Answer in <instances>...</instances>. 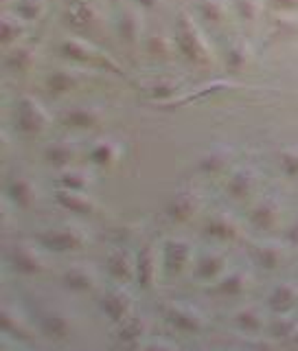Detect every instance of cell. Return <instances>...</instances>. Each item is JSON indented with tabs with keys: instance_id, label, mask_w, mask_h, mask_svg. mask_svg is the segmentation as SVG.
I'll return each mask as SVG.
<instances>
[{
	"instance_id": "25",
	"label": "cell",
	"mask_w": 298,
	"mask_h": 351,
	"mask_svg": "<svg viewBox=\"0 0 298 351\" xmlns=\"http://www.w3.org/2000/svg\"><path fill=\"white\" fill-rule=\"evenodd\" d=\"M119 156H121V147H119V143H114L112 138H101L90 147V152H88L90 162L97 165V167H103V169L114 167Z\"/></svg>"
},
{
	"instance_id": "34",
	"label": "cell",
	"mask_w": 298,
	"mask_h": 351,
	"mask_svg": "<svg viewBox=\"0 0 298 351\" xmlns=\"http://www.w3.org/2000/svg\"><path fill=\"white\" fill-rule=\"evenodd\" d=\"M250 60V49L246 47L244 42H235L233 47L228 49V58H226V66L233 73H239Z\"/></svg>"
},
{
	"instance_id": "29",
	"label": "cell",
	"mask_w": 298,
	"mask_h": 351,
	"mask_svg": "<svg viewBox=\"0 0 298 351\" xmlns=\"http://www.w3.org/2000/svg\"><path fill=\"white\" fill-rule=\"evenodd\" d=\"M140 88L151 99H162V101L173 99L175 95L180 93V84L173 82V80H167V77H160V80H147V82H142Z\"/></svg>"
},
{
	"instance_id": "12",
	"label": "cell",
	"mask_w": 298,
	"mask_h": 351,
	"mask_svg": "<svg viewBox=\"0 0 298 351\" xmlns=\"http://www.w3.org/2000/svg\"><path fill=\"white\" fill-rule=\"evenodd\" d=\"M158 279V250L153 244H145L136 255V281L142 290H149Z\"/></svg>"
},
{
	"instance_id": "2",
	"label": "cell",
	"mask_w": 298,
	"mask_h": 351,
	"mask_svg": "<svg viewBox=\"0 0 298 351\" xmlns=\"http://www.w3.org/2000/svg\"><path fill=\"white\" fill-rule=\"evenodd\" d=\"M14 123H16V130L20 132V134L38 136V134H42V132H47V128L51 123V117L36 97L25 95V97H20L18 104H16Z\"/></svg>"
},
{
	"instance_id": "48",
	"label": "cell",
	"mask_w": 298,
	"mask_h": 351,
	"mask_svg": "<svg viewBox=\"0 0 298 351\" xmlns=\"http://www.w3.org/2000/svg\"><path fill=\"white\" fill-rule=\"evenodd\" d=\"M296 283H298V281H296Z\"/></svg>"
},
{
	"instance_id": "14",
	"label": "cell",
	"mask_w": 298,
	"mask_h": 351,
	"mask_svg": "<svg viewBox=\"0 0 298 351\" xmlns=\"http://www.w3.org/2000/svg\"><path fill=\"white\" fill-rule=\"evenodd\" d=\"M281 213H283V204L277 200V197L270 195L250 211V224L257 230H272L279 226Z\"/></svg>"
},
{
	"instance_id": "33",
	"label": "cell",
	"mask_w": 298,
	"mask_h": 351,
	"mask_svg": "<svg viewBox=\"0 0 298 351\" xmlns=\"http://www.w3.org/2000/svg\"><path fill=\"white\" fill-rule=\"evenodd\" d=\"M298 323L290 316L277 314V318H272L270 323V338L274 340H292V336L296 334Z\"/></svg>"
},
{
	"instance_id": "9",
	"label": "cell",
	"mask_w": 298,
	"mask_h": 351,
	"mask_svg": "<svg viewBox=\"0 0 298 351\" xmlns=\"http://www.w3.org/2000/svg\"><path fill=\"white\" fill-rule=\"evenodd\" d=\"M99 307H101V312L110 318V321L119 325L121 321H125V318L132 314V294L123 288H112L101 296Z\"/></svg>"
},
{
	"instance_id": "41",
	"label": "cell",
	"mask_w": 298,
	"mask_h": 351,
	"mask_svg": "<svg viewBox=\"0 0 298 351\" xmlns=\"http://www.w3.org/2000/svg\"><path fill=\"white\" fill-rule=\"evenodd\" d=\"M235 7H237V11H239V16H241V18H246V20H255V18H259V14H261L259 0H235Z\"/></svg>"
},
{
	"instance_id": "42",
	"label": "cell",
	"mask_w": 298,
	"mask_h": 351,
	"mask_svg": "<svg viewBox=\"0 0 298 351\" xmlns=\"http://www.w3.org/2000/svg\"><path fill=\"white\" fill-rule=\"evenodd\" d=\"M149 53L153 58H169L171 53V42L164 38V36H156L149 40Z\"/></svg>"
},
{
	"instance_id": "46",
	"label": "cell",
	"mask_w": 298,
	"mask_h": 351,
	"mask_svg": "<svg viewBox=\"0 0 298 351\" xmlns=\"http://www.w3.org/2000/svg\"><path fill=\"white\" fill-rule=\"evenodd\" d=\"M138 3H140L142 7H156V5H158V0H138Z\"/></svg>"
},
{
	"instance_id": "19",
	"label": "cell",
	"mask_w": 298,
	"mask_h": 351,
	"mask_svg": "<svg viewBox=\"0 0 298 351\" xmlns=\"http://www.w3.org/2000/svg\"><path fill=\"white\" fill-rule=\"evenodd\" d=\"M5 195L18 208H31L38 200V189L29 178H25V176H14V178L7 180Z\"/></svg>"
},
{
	"instance_id": "32",
	"label": "cell",
	"mask_w": 298,
	"mask_h": 351,
	"mask_svg": "<svg viewBox=\"0 0 298 351\" xmlns=\"http://www.w3.org/2000/svg\"><path fill=\"white\" fill-rule=\"evenodd\" d=\"M235 323L239 329H244L248 334H257L263 327V316L255 307H241V310L235 314Z\"/></svg>"
},
{
	"instance_id": "7",
	"label": "cell",
	"mask_w": 298,
	"mask_h": 351,
	"mask_svg": "<svg viewBox=\"0 0 298 351\" xmlns=\"http://www.w3.org/2000/svg\"><path fill=\"white\" fill-rule=\"evenodd\" d=\"M239 233L241 230L235 215H230V211H224V208L211 213L204 222V235L215 241H235Z\"/></svg>"
},
{
	"instance_id": "20",
	"label": "cell",
	"mask_w": 298,
	"mask_h": 351,
	"mask_svg": "<svg viewBox=\"0 0 298 351\" xmlns=\"http://www.w3.org/2000/svg\"><path fill=\"white\" fill-rule=\"evenodd\" d=\"M257 189V173L250 167H241L237 171L230 173V178L226 180V193L233 200H246Z\"/></svg>"
},
{
	"instance_id": "35",
	"label": "cell",
	"mask_w": 298,
	"mask_h": 351,
	"mask_svg": "<svg viewBox=\"0 0 298 351\" xmlns=\"http://www.w3.org/2000/svg\"><path fill=\"white\" fill-rule=\"evenodd\" d=\"M33 62H36V55H33V51L18 49L7 58V69L14 71V73H27L33 66Z\"/></svg>"
},
{
	"instance_id": "8",
	"label": "cell",
	"mask_w": 298,
	"mask_h": 351,
	"mask_svg": "<svg viewBox=\"0 0 298 351\" xmlns=\"http://www.w3.org/2000/svg\"><path fill=\"white\" fill-rule=\"evenodd\" d=\"M193 248L186 239H169L162 246V266L169 274H180L189 268Z\"/></svg>"
},
{
	"instance_id": "37",
	"label": "cell",
	"mask_w": 298,
	"mask_h": 351,
	"mask_svg": "<svg viewBox=\"0 0 298 351\" xmlns=\"http://www.w3.org/2000/svg\"><path fill=\"white\" fill-rule=\"evenodd\" d=\"M95 20V9L90 5H75L69 11V22L77 27H90Z\"/></svg>"
},
{
	"instance_id": "36",
	"label": "cell",
	"mask_w": 298,
	"mask_h": 351,
	"mask_svg": "<svg viewBox=\"0 0 298 351\" xmlns=\"http://www.w3.org/2000/svg\"><path fill=\"white\" fill-rule=\"evenodd\" d=\"M279 169L288 178H298V147H288L279 154Z\"/></svg>"
},
{
	"instance_id": "13",
	"label": "cell",
	"mask_w": 298,
	"mask_h": 351,
	"mask_svg": "<svg viewBox=\"0 0 298 351\" xmlns=\"http://www.w3.org/2000/svg\"><path fill=\"white\" fill-rule=\"evenodd\" d=\"M147 321L145 316H136V314H129L125 321H121L116 327V340L119 345H123L127 349H140V340L147 336Z\"/></svg>"
},
{
	"instance_id": "5",
	"label": "cell",
	"mask_w": 298,
	"mask_h": 351,
	"mask_svg": "<svg viewBox=\"0 0 298 351\" xmlns=\"http://www.w3.org/2000/svg\"><path fill=\"white\" fill-rule=\"evenodd\" d=\"M164 318L171 327L184 334H197L204 329V316L195 307L182 305V303H167L164 305Z\"/></svg>"
},
{
	"instance_id": "31",
	"label": "cell",
	"mask_w": 298,
	"mask_h": 351,
	"mask_svg": "<svg viewBox=\"0 0 298 351\" xmlns=\"http://www.w3.org/2000/svg\"><path fill=\"white\" fill-rule=\"evenodd\" d=\"M62 53L66 55V58H73V60H79V62H95L99 55V53L92 44H88V42H84V40H66L64 44H62Z\"/></svg>"
},
{
	"instance_id": "4",
	"label": "cell",
	"mask_w": 298,
	"mask_h": 351,
	"mask_svg": "<svg viewBox=\"0 0 298 351\" xmlns=\"http://www.w3.org/2000/svg\"><path fill=\"white\" fill-rule=\"evenodd\" d=\"M7 261L18 274H25V277H36V274H42L47 270V261H44V257L36 250V246L27 244V241H16V244H11L7 250Z\"/></svg>"
},
{
	"instance_id": "26",
	"label": "cell",
	"mask_w": 298,
	"mask_h": 351,
	"mask_svg": "<svg viewBox=\"0 0 298 351\" xmlns=\"http://www.w3.org/2000/svg\"><path fill=\"white\" fill-rule=\"evenodd\" d=\"M248 288H250V277L246 272L235 270V272L224 274V277L217 281L215 292L222 296H241Z\"/></svg>"
},
{
	"instance_id": "24",
	"label": "cell",
	"mask_w": 298,
	"mask_h": 351,
	"mask_svg": "<svg viewBox=\"0 0 298 351\" xmlns=\"http://www.w3.org/2000/svg\"><path fill=\"white\" fill-rule=\"evenodd\" d=\"M77 154H79V149H77L75 143L55 141L47 149H44V160H47L49 165H53V167L66 169V167H71V162L77 158Z\"/></svg>"
},
{
	"instance_id": "11",
	"label": "cell",
	"mask_w": 298,
	"mask_h": 351,
	"mask_svg": "<svg viewBox=\"0 0 298 351\" xmlns=\"http://www.w3.org/2000/svg\"><path fill=\"white\" fill-rule=\"evenodd\" d=\"M55 202H58L64 211H71L77 215H92L97 211V200L88 191L77 189H60L55 191Z\"/></svg>"
},
{
	"instance_id": "21",
	"label": "cell",
	"mask_w": 298,
	"mask_h": 351,
	"mask_svg": "<svg viewBox=\"0 0 298 351\" xmlns=\"http://www.w3.org/2000/svg\"><path fill=\"white\" fill-rule=\"evenodd\" d=\"M298 301V283L294 281H283L277 288H272L268 294V307L274 314H285L290 312Z\"/></svg>"
},
{
	"instance_id": "45",
	"label": "cell",
	"mask_w": 298,
	"mask_h": 351,
	"mask_svg": "<svg viewBox=\"0 0 298 351\" xmlns=\"http://www.w3.org/2000/svg\"><path fill=\"white\" fill-rule=\"evenodd\" d=\"M279 7H285V9H294V7H298V0H274Z\"/></svg>"
},
{
	"instance_id": "17",
	"label": "cell",
	"mask_w": 298,
	"mask_h": 351,
	"mask_svg": "<svg viewBox=\"0 0 298 351\" xmlns=\"http://www.w3.org/2000/svg\"><path fill=\"white\" fill-rule=\"evenodd\" d=\"M62 285L71 292H90L97 285V272L88 263H75L62 272Z\"/></svg>"
},
{
	"instance_id": "27",
	"label": "cell",
	"mask_w": 298,
	"mask_h": 351,
	"mask_svg": "<svg viewBox=\"0 0 298 351\" xmlns=\"http://www.w3.org/2000/svg\"><path fill=\"white\" fill-rule=\"evenodd\" d=\"M82 82V77L79 73H75V71H55L47 77V88L51 90V95H66V93H71L75 90L77 86H79Z\"/></svg>"
},
{
	"instance_id": "47",
	"label": "cell",
	"mask_w": 298,
	"mask_h": 351,
	"mask_svg": "<svg viewBox=\"0 0 298 351\" xmlns=\"http://www.w3.org/2000/svg\"><path fill=\"white\" fill-rule=\"evenodd\" d=\"M290 343H292V345H296V347H298V329H296V334H294V336H292V340H290Z\"/></svg>"
},
{
	"instance_id": "23",
	"label": "cell",
	"mask_w": 298,
	"mask_h": 351,
	"mask_svg": "<svg viewBox=\"0 0 298 351\" xmlns=\"http://www.w3.org/2000/svg\"><path fill=\"white\" fill-rule=\"evenodd\" d=\"M0 327L7 336H14V338H29L31 329L29 323L22 312H18V307L14 305H5L3 312H0Z\"/></svg>"
},
{
	"instance_id": "43",
	"label": "cell",
	"mask_w": 298,
	"mask_h": 351,
	"mask_svg": "<svg viewBox=\"0 0 298 351\" xmlns=\"http://www.w3.org/2000/svg\"><path fill=\"white\" fill-rule=\"evenodd\" d=\"M22 33L20 25H18V18H5V25H3V40L11 42L14 38H18Z\"/></svg>"
},
{
	"instance_id": "28",
	"label": "cell",
	"mask_w": 298,
	"mask_h": 351,
	"mask_svg": "<svg viewBox=\"0 0 298 351\" xmlns=\"http://www.w3.org/2000/svg\"><path fill=\"white\" fill-rule=\"evenodd\" d=\"M92 184V176L84 169H73L66 167L58 176V186L60 189H77V191H88V186Z\"/></svg>"
},
{
	"instance_id": "3",
	"label": "cell",
	"mask_w": 298,
	"mask_h": 351,
	"mask_svg": "<svg viewBox=\"0 0 298 351\" xmlns=\"http://www.w3.org/2000/svg\"><path fill=\"white\" fill-rule=\"evenodd\" d=\"M178 47L180 51L189 58L191 62H197V64H206L211 60V55H208V47L202 38V33L197 31V27L193 25V20L182 14L180 16V22H178Z\"/></svg>"
},
{
	"instance_id": "10",
	"label": "cell",
	"mask_w": 298,
	"mask_h": 351,
	"mask_svg": "<svg viewBox=\"0 0 298 351\" xmlns=\"http://www.w3.org/2000/svg\"><path fill=\"white\" fill-rule=\"evenodd\" d=\"M252 259H255V263L263 270H277L288 261V248H285L281 241H274V239L257 241V244L252 246Z\"/></svg>"
},
{
	"instance_id": "38",
	"label": "cell",
	"mask_w": 298,
	"mask_h": 351,
	"mask_svg": "<svg viewBox=\"0 0 298 351\" xmlns=\"http://www.w3.org/2000/svg\"><path fill=\"white\" fill-rule=\"evenodd\" d=\"M200 14L204 20L211 22H222L226 16V9L219 0H200Z\"/></svg>"
},
{
	"instance_id": "18",
	"label": "cell",
	"mask_w": 298,
	"mask_h": 351,
	"mask_svg": "<svg viewBox=\"0 0 298 351\" xmlns=\"http://www.w3.org/2000/svg\"><path fill=\"white\" fill-rule=\"evenodd\" d=\"M40 329L51 340H69L73 336L71 318L60 310H47L40 314Z\"/></svg>"
},
{
	"instance_id": "39",
	"label": "cell",
	"mask_w": 298,
	"mask_h": 351,
	"mask_svg": "<svg viewBox=\"0 0 298 351\" xmlns=\"http://www.w3.org/2000/svg\"><path fill=\"white\" fill-rule=\"evenodd\" d=\"M119 29H121V38L127 40V42H134L138 36V29H140L136 14H132V11L123 14V18H121V22H119Z\"/></svg>"
},
{
	"instance_id": "1",
	"label": "cell",
	"mask_w": 298,
	"mask_h": 351,
	"mask_svg": "<svg viewBox=\"0 0 298 351\" xmlns=\"http://www.w3.org/2000/svg\"><path fill=\"white\" fill-rule=\"evenodd\" d=\"M36 241L42 248H49L53 252H73L82 250L88 244V235L77 224H58L40 230L36 235Z\"/></svg>"
},
{
	"instance_id": "30",
	"label": "cell",
	"mask_w": 298,
	"mask_h": 351,
	"mask_svg": "<svg viewBox=\"0 0 298 351\" xmlns=\"http://www.w3.org/2000/svg\"><path fill=\"white\" fill-rule=\"evenodd\" d=\"M230 158H233V152L230 149H213V152L204 154L200 162H197V167H200V171H204V173H222L228 167Z\"/></svg>"
},
{
	"instance_id": "6",
	"label": "cell",
	"mask_w": 298,
	"mask_h": 351,
	"mask_svg": "<svg viewBox=\"0 0 298 351\" xmlns=\"http://www.w3.org/2000/svg\"><path fill=\"white\" fill-rule=\"evenodd\" d=\"M202 208V195L195 189H180L171 200L167 202L164 213L171 219V222H189V219L200 213Z\"/></svg>"
},
{
	"instance_id": "15",
	"label": "cell",
	"mask_w": 298,
	"mask_h": 351,
	"mask_svg": "<svg viewBox=\"0 0 298 351\" xmlns=\"http://www.w3.org/2000/svg\"><path fill=\"white\" fill-rule=\"evenodd\" d=\"M103 121V110L97 106H77L62 114V123L73 130H95Z\"/></svg>"
},
{
	"instance_id": "22",
	"label": "cell",
	"mask_w": 298,
	"mask_h": 351,
	"mask_svg": "<svg viewBox=\"0 0 298 351\" xmlns=\"http://www.w3.org/2000/svg\"><path fill=\"white\" fill-rule=\"evenodd\" d=\"M226 268H228V257L224 255V252L211 250V252H206V255H202L200 259H197L195 272H197V277L204 279V281H215L226 272Z\"/></svg>"
},
{
	"instance_id": "40",
	"label": "cell",
	"mask_w": 298,
	"mask_h": 351,
	"mask_svg": "<svg viewBox=\"0 0 298 351\" xmlns=\"http://www.w3.org/2000/svg\"><path fill=\"white\" fill-rule=\"evenodd\" d=\"M42 11H44L42 0H22V3L18 5V14L25 18V20H36V18H40Z\"/></svg>"
},
{
	"instance_id": "44",
	"label": "cell",
	"mask_w": 298,
	"mask_h": 351,
	"mask_svg": "<svg viewBox=\"0 0 298 351\" xmlns=\"http://www.w3.org/2000/svg\"><path fill=\"white\" fill-rule=\"evenodd\" d=\"M288 241H290V244H294V246H298V217L294 219V222L290 224V228H288Z\"/></svg>"
},
{
	"instance_id": "16",
	"label": "cell",
	"mask_w": 298,
	"mask_h": 351,
	"mask_svg": "<svg viewBox=\"0 0 298 351\" xmlns=\"http://www.w3.org/2000/svg\"><path fill=\"white\" fill-rule=\"evenodd\" d=\"M108 274L119 283H127L136 279V259L123 248H114L105 259Z\"/></svg>"
}]
</instances>
